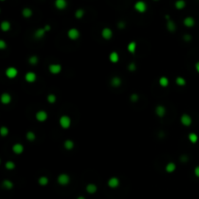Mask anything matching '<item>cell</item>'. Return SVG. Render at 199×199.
<instances>
[{
	"label": "cell",
	"instance_id": "cell-1",
	"mask_svg": "<svg viewBox=\"0 0 199 199\" xmlns=\"http://www.w3.org/2000/svg\"><path fill=\"white\" fill-rule=\"evenodd\" d=\"M134 9L136 12L138 13H145L147 9H148V6H147V3L145 1H143V0H139L134 4Z\"/></svg>",
	"mask_w": 199,
	"mask_h": 199
},
{
	"label": "cell",
	"instance_id": "cell-2",
	"mask_svg": "<svg viewBox=\"0 0 199 199\" xmlns=\"http://www.w3.org/2000/svg\"><path fill=\"white\" fill-rule=\"evenodd\" d=\"M59 125L64 129H67V128L71 126V119L66 115L61 116L59 117Z\"/></svg>",
	"mask_w": 199,
	"mask_h": 199
},
{
	"label": "cell",
	"instance_id": "cell-3",
	"mask_svg": "<svg viewBox=\"0 0 199 199\" xmlns=\"http://www.w3.org/2000/svg\"><path fill=\"white\" fill-rule=\"evenodd\" d=\"M19 74V71L16 67H13V66H10L5 70V75L8 79H15Z\"/></svg>",
	"mask_w": 199,
	"mask_h": 199
},
{
	"label": "cell",
	"instance_id": "cell-4",
	"mask_svg": "<svg viewBox=\"0 0 199 199\" xmlns=\"http://www.w3.org/2000/svg\"><path fill=\"white\" fill-rule=\"evenodd\" d=\"M57 183H58V185H60V186H67L68 184L70 183L69 175L65 174V173L59 174L57 177Z\"/></svg>",
	"mask_w": 199,
	"mask_h": 199
},
{
	"label": "cell",
	"instance_id": "cell-5",
	"mask_svg": "<svg viewBox=\"0 0 199 199\" xmlns=\"http://www.w3.org/2000/svg\"><path fill=\"white\" fill-rule=\"evenodd\" d=\"M67 36L70 40H73V41H75V40L79 39L80 37V31L78 30L77 28H70L69 30L67 31Z\"/></svg>",
	"mask_w": 199,
	"mask_h": 199
},
{
	"label": "cell",
	"instance_id": "cell-6",
	"mask_svg": "<svg viewBox=\"0 0 199 199\" xmlns=\"http://www.w3.org/2000/svg\"><path fill=\"white\" fill-rule=\"evenodd\" d=\"M181 123H182L184 126H190L191 123H192V117H191L189 114H183L182 117H181Z\"/></svg>",
	"mask_w": 199,
	"mask_h": 199
},
{
	"label": "cell",
	"instance_id": "cell-7",
	"mask_svg": "<svg viewBox=\"0 0 199 199\" xmlns=\"http://www.w3.org/2000/svg\"><path fill=\"white\" fill-rule=\"evenodd\" d=\"M61 70H62V66L58 63H53V64H50V66H49L50 73H51V74H54V75L59 74L61 72Z\"/></svg>",
	"mask_w": 199,
	"mask_h": 199
},
{
	"label": "cell",
	"instance_id": "cell-8",
	"mask_svg": "<svg viewBox=\"0 0 199 199\" xmlns=\"http://www.w3.org/2000/svg\"><path fill=\"white\" fill-rule=\"evenodd\" d=\"M120 179L117 178V177H112V178H110L108 180V183H107V185L110 187V189H117V187H120Z\"/></svg>",
	"mask_w": 199,
	"mask_h": 199
},
{
	"label": "cell",
	"instance_id": "cell-9",
	"mask_svg": "<svg viewBox=\"0 0 199 199\" xmlns=\"http://www.w3.org/2000/svg\"><path fill=\"white\" fill-rule=\"evenodd\" d=\"M101 36L103 37V39L105 40H110L113 37V30L109 27H104L101 31Z\"/></svg>",
	"mask_w": 199,
	"mask_h": 199
},
{
	"label": "cell",
	"instance_id": "cell-10",
	"mask_svg": "<svg viewBox=\"0 0 199 199\" xmlns=\"http://www.w3.org/2000/svg\"><path fill=\"white\" fill-rule=\"evenodd\" d=\"M35 117L38 121H40V123H44V121H46L48 120V113L46 111L41 110V111H38L36 113Z\"/></svg>",
	"mask_w": 199,
	"mask_h": 199
},
{
	"label": "cell",
	"instance_id": "cell-11",
	"mask_svg": "<svg viewBox=\"0 0 199 199\" xmlns=\"http://www.w3.org/2000/svg\"><path fill=\"white\" fill-rule=\"evenodd\" d=\"M24 79H25V81H26L27 83H29V84H32V83H34L35 81H36V79H37V76H36V74L34 72H27L26 74H25V76H24Z\"/></svg>",
	"mask_w": 199,
	"mask_h": 199
},
{
	"label": "cell",
	"instance_id": "cell-12",
	"mask_svg": "<svg viewBox=\"0 0 199 199\" xmlns=\"http://www.w3.org/2000/svg\"><path fill=\"white\" fill-rule=\"evenodd\" d=\"M0 101L4 105L10 104L11 101H12V96H11V94H9L8 93H4L1 95V97H0Z\"/></svg>",
	"mask_w": 199,
	"mask_h": 199
},
{
	"label": "cell",
	"instance_id": "cell-13",
	"mask_svg": "<svg viewBox=\"0 0 199 199\" xmlns=\"http://www.w3.org/2000/svg\"><path fill=\"white\" fill-rule=\"evenodd\" d=\"M54 6L57 10H64L67 7V1L66 0H56Z\"/></svg>",
	"mask_w": 199,
	"mask_h": 199
},
{
	"label": "cell",
	"instance_id": "cell-14",
	"mask_svg": "<svg viewBox=\"0 0 199 199\" xmlns=\"http://www.w3.org/2000/svg\"><path fill=\"white\" fill-rule=\"evenodd\" d=\"M12 150H13V152L16 154H21L23 153L24 148H23V146L21 145V143H17V144H15V145L12 147Z\"/></svg>",
	"mask_w": 199,
	"mask_h": 199
},
{
	"label": "cell",
	"instance_id": "cell-15",
	"mask_svg": "<svg viewBox=\"0 0 199 199\" xmlns=\"http://www.w3.org/2000/svg\"><path fill=\"white\" fill-rule=\"evenodd\" d=\"M156 114L157 117H163L165 116V114H166V108H165L164 106H162V105L156 106Z\"/></svg>",
	"mask_w": 199,
	"mask_h": 199
},
{
	"label": "cell",
	"instance_id": "cell-16",
	"mask_svg": "<svg viewBox=\"0 0 199 199\" xmlns=\"http://www.w3.org/2000/svg\"><path fill=\"white\" fill-rule=\"evenodd\" d=\"M97 189H97V186L95 185V184H93V183L87 184V187H86L87 192V193H90V194H94V193H96Z\"/></svg>",
	"mask_w": 199,
	"mask_h": 199
},
{
	"label": "cell",
	"instance_id": "cell-17",
	"mask_svg": "<svg viewBox=\"0 0 199 199\" xmlns=\"http://www.w3.org/2000/svg\"><path fill=\"white\" fill-rule=\"evenodd\" d=\"M195 24V20L192 17H187L184 19V25L187 27H192Z\"/></svg>",
	"mask_w": 199,
	"mask_h": 199
},
{
	"label": "cell",
	"instance_id": "cell-18",
	"mask_svg": "<svg viewBox=\"0 0 199 199\" xmlns=\"http://www.w3.org/2000/svg\"><path fill=\"white\" fill-rule=\"evenodd\" d=\"M109 59H110V61L112 62V63H117L119 60H120L119 54H117V51H112V53L110 54V56H109Z\"/></svg>",
	"mask_w": 199,
	"mask_h": 199
},
{
	"label": "cell",
	"instance_id": "cell-19",
	"mask_svg": "<svg viewBox=\"0 0 199 199\" xmlns=\"http://www.w3.org/2000/svg\"><path fill=\"white\" fill-rule=\"evenodd\" d=\"M177 168V165L175 162H168V163L166 164V166H165V170H166L167 173H173L175 172Z\"/></svg>",
	"mask_w": 199,
	"mask_h": 199
},
{
	"label": "cell",
	"instance_id": "cell-20",
	"mask_svg": "<svg viewBox=\"0 0 199 199\" xmlns=\"http://www.w3.org/2000/svg\"><path fill=\"white\" fill-rule=\"evenodd\" d=\"M0 28H1V30L4 31V32L9 31L10 29H11V23H10V21H3L2 23H1V24H0Z\"/></svg>",
	"mask_w": 199,
	"mask_h": 199
},
{
	"label": "cell",
	"instance_id": "cell-21",
	"mask_svg": "<svg viewBox=\"0 0 199 199\" xmlns=\"http://www.w3.org/2000/svg\"><path fill=\"white\" fill-rule=\"evenodd\" d=\"M21 15H23V17L25 18V19H28V18H30L33 15V12H32V10L30 8L25 7V8H23V11H21Z\"/></svg>",
	"mask_w": 199,
	"mask_h": 199
},
{
	"label": "cell",
	"instance_id": "cell-22",
	"mask_svg": "<svg viewBox=\"0 0 199 199\" xmlns=\"http://www.w3.org/2000/svg\"><path fill=\"white\" fill-rule=\"evenodd\" d=\"M47 31L45 30V28H38L37 30L35 31L34 35H35V38L37 39H42L44 36H45V33Z\"/></svg>",
	"mask_w": 199,
	"mask_h": 199
},
{
	"label": "cell",
	"instance_id": "cell-23",
	"mask_svg": "<svg viewBox=\"0 0 199 199\" xmlns=\"http://www.w3.org/2000/svg\"><path fill=\"white\" fill-rule=\"evenodd\" d=\"M2 187H4L5 189L10 190L14 187V184H13L12 181H10V180H4L3 181V183H2Z\"/></svg>",
	"mask_w": 199,
	"mask_h": 199
},
{
	"label": "cell",
	"instance_id": "cell-24",
	"mask_svg": "<svg viewBox=\"0 0 199 199\" xmlns=\"http://www.w3.org/2000/svg\"><path fill=\"white\" fill-rule=\"evenodd\" d=\"M187 5V3L185 0H177L175 2V7L177 10H183L185 9V7Z\"/></svg>",
	"mask_w": 199,
	"mask_h": 199
},
{
	"label": "cell",
	"instance_id": "cell-25",
	"mask_svg": "<svg viewBox=\"0 0 199 199\" xmlns=\"http://www.w3.org/2000/svg\"><path fill=\"white\" fill-rule=\"evenodd\" d=\"M63 146H64V148L67 150V151H71V150L74 149L75 144H74V142L72 141V140L68 139V140H66V141L64 142V145Z\"/></svg>",
	"mask_w": 199,
	"mask_h": 199
},
{
	"label": "cell",
	"instance_id": "cell-26",
	"mask_svg": "<svg viewBox=\"0 0 199 199\" xmlns=\"http://www.w3.org/2000/svg\"><path fill=\"white\" fill-rule=\"evenodd\" d=\"M158 83H159L160 87H168V84H169V79L167 78V77H165V76L160 77L159 80H158Z\"/></svg>",
	"mask_w": 199,
	"mask_h": 199
},
{
	"label": "cell",
	"instance_id": "cell-27",
	"mask_svg": "<svg viewBox=\"0 0 199 199\" xmlns=\"http://www.w3.org/2000/svg\"><path fill=\"white\" fill-rule=\"evenodd\" d=\"M111 84L114 87H119L121 84V79L120 77H114V78L111 80Z\"/></svg>",
	"mask_w": 199,
	"mask_h": 199
},
{
	"label": "cell",
	"instance_id": "cell-28",
	"mask_svg": "<svg viewBox=\"0 0 199 199\" xmlns=\"http://www.w3.org/2000/svg\"><path fill=\"white\" fill-rule=\"evenodd\" d=\"M136 49H137V44H136V42L132 41V42H130L129 44H128L127 51H129L130 54H134L136 51Z\"/></svg>",
	"mask_w": 199,
	"mask_h": 199
},
{
	"label": "cell",
	"instance_id": "cell-29",
	"mask_svg": "<svg viewBox=\"0 0 199 199\" xmlns=\"http://www.w3.org/2000/svg\"><path fill=\"white\" fill-rule=\"evenodd\" d=\"M176 84L179 87H185L187 84V80L184 77H177L176 78Z\"/></svg>",
	"mask_w": 199,
	"mask_h": 199
},
{
	"label": "cell",
	"instance_id": "cell-30",
	"mask_svg": "<svg viewBox=\"0 0 199 199\" xmlns=\"http://www.w3.org/2000/svg\"><path fill=\"white\" fill-rule=\"evenodd\" d=\"M38 184H39L40 186H42V187L47 186L48 184H49V178H48V177H46V176H41L38 179Z\"/></svg>",
	"mask_w": 199,
	"mask_h": 199
},
{
	"label": "cell",
	"instance_id": "cell-31",
	"mask_svg": "<svg viewBox=\"0 0 199 199\" xmlns=\"http://www.w3.org/2000/svg\"><path fill=\"white\" fill-rule=\"evenodd\" d=\"M167 29H168V31H170V32H175V30H176V23L172 20H169L167 21Z\"/></svg>",
	"mask_w": 199,
	"mask_h": 199
},
{
	"label": "cell",
	"instance_id": "cell-32",
	"mask_svg": "<svg viewBox=\"0 0 199 199\" xmlns=\"http://www.w3.org/2000/svg\"><path fill=\"white\" fill-rule=\"evenodd\" d=\"M187 138H189V142L192 143V144H195V143L198 142V135L196 133H194V132H191V133H189V137H187Z\"/></svg>",
	"mask_w": 199,
	"mask_h": 199
},
{
	"label": "cell",
	"instance_id": "cell-33",
	"mask_svg": "<svg viewBox=\"0 0 199 199\" xmlns=\"http://www.w3.org/2000/svg\"><path fill=\"white\" fill-rule=\"evenodd\" d=\"M5 168L7 169V170H14V169L16 168V164H15L13 161L8 160L5 163Z\"/></svg>",
	"mask_w": 199,
	"mask_h": 199
},
{
	"label": "cell",
	"instance_id": "cell-34",
	"mask_svg": "<svg viewBox=\"0 0 199 199\" xmlns=\"http://www.w3.org/2000/svg\"><path fill=\"white\" fill-rule=\"evenodd\" d=\"M26 139L28 140V141L30 142H33L34 140L36 139V135L33 131H28L26 133Z\"/></svg>",
	"mask_w": 199,
	"mask_h": 199
},
{
	"label": "cell",
	"instance_id": "cell-35",
	"mask_svg": "<svg viewBox=\"0 0 199 199\" xmlns=\"http://www.w3.org/2000/svg\"><path fill=\"white\" fill-rule=\"evenodd\" d=\"M84 9H78V10H76V12H75V18L80 20L84 17Z\"/></svg>",
	"mask_w": 199,
	"mask_h": 199
},
{
	"label": "cell",
	"instance_id": "cell-36",
	"mask_svg": "<svg viewBox=\"0 0 199 199\" xmlns=\"http://www.w3.org/2000/svg\"><path fill=\"white\" fill-rule=\"evenodd\" d=\"M9 134V128L6 127V126H2L0 127V135L2 136V137H5Z\"/></svg>",
	"mask_w": 199,
	"mask_h": 199
},
{
	"label": "cell",
	"instance_id": "cell-37",
	"mask_svg": "<svg viewBox=\"0 0 199 199\" xmlns=\"http://www.w3.org/2000/svg\"><path fill=\"white\" fill-rule=\"evenodd\" d=\"M47 100H48V102H49V103H51V104H54V103H56V101H57V96L54 94L51 93V94L48 95Z\"/></svg>",
	"mask_w": 199,
	"mask_h": 199
},
{
	"label": "cell",
	"instance_id": "cell-38",
	"mask_svg": "<svg viewBox=\"0 0 199 199\" xmlns=\"http://www.w3.org/2000/svg\"><path fill=\"white\" fill-rule=\"evenodd\" d=\"M38 57H37V56H32V57H29V59H28V62H29V64H31V65H36L38 63Z\"/></svg>",
	"mask_w": 199,
	"mask_h": 199
},
{
	"label": "cell",
	"instance_id": "cell-39",
	"mask_svg": "<svg viewBox=\"0 0 199 199\" xmlns=\"http://www.w3.org/2000/svg\"><path fill=\"white\" fill-rule=\"evenodd\" d=\"M7 48V44L4 40H0V49L1 50H4Z\"/></svg>",
	"mask_w": 199,
	"mask_h": 199
},
{
	"label": "cell",
	"instance_id": "cell-40",
	"mask_svg": "<svg viewBox=\"0 0 199 199\" xmlns=\"http://www.w3.org/2000/svg\"><path fill=\"white\" fill-rule=\"evenodd\" d=\"M130 99H131V101H133V102H136V101H138V99H139V96H138V94H136V93L132 94V95H131V97H130Z\"/></svg>",
	"mask_w": 199,
	"mask_h": 199
},
{
	"label": "cell",
	"instance_id": "cell-41",
	"mask_svg": "<svg viewBox=\"0 0 199 199\" xmlns=\"http://www.w3.org/2000/svg\"><path fill=\"white\" fill-rule=\"evenodd\" d=\"M128 69H129V71H135V70H136L135 63H130L129 66H128Z\"/></svg>",
	"mask_w": 199,
	"mask_h": 199
},
{
	"label": "cell",
	"instance_id": "cell-42",
	"mask_svg": "<svg viewBox=\"0 0 199 199\" xmlns=\"http://www.w3.org/2000/svg\"><path fill=\"white\" fill-rule=\"evenodd\" d=\"M184 40H185V41H187V42L191 41V35H189V34L184 35Z\"/></svg>",
	"mask_w": 199,
	"mask_h": 199
},
{
	"label": "cell",
	"instance_id": "cell-43",
	"mask_svg": "<svg viewBox=\"0 0 199 199\" xmlns=\"http://www.w3.org/2000/svg\"><path fill=\"white\" fill-rule=\"evenodd\" d=\"M194 175L196 176L197 178H199V165H197V166L194 168Z\"/></svg>",
	"mask_w": 199,
	"mask_h": 199
},
{
	"label": "cell",
	"instance_id": "cell-44",
	"mask_svg": "<svg viewBox=\"0 0 199 199\" xmlns=\"http://www.w3.org/2000/svg\"><path fill=\"white\" fill-rule=\"evenodd\" d=\"M195 71H196L198 74H199V60L195 63Z\"/></svg>",
	"mask_w": 199,
	"mask_h": 199
},
{
	"label": "cell",
	"instance_id": "cell-45",
	"mask_svg": "<svg viewBox=\"0 0 199 199\" xmlns=\"http://www.w3.org/2000/svg\"><path fill=\"white\" fill-rule=\"evenodd\" d=\"M119 26H120V28H123L125 26V23H123V21H120V23H119Z\"/></svg>",
	"mask_w": 199,
	"mask_h": 199
},
{
	"label": "cell",
	"instance_id": "cell-46",
	"mask_svg": "<svg viewBox=\"0 0 199 199\" xmlns=\"http://www.w3.org/2000/svg\"><path fill=\"white\" fill-rule=\"evenodd\" d=\"M44 28H45V30H46V31H50L51 26H50L49 24H47V25H45V27H44Z\"/></svg>",
	"mask_w": 199,
	"mask_h": 199
},
{
	"label": "cell",
	"instance_id": "cell-47",
	"mask_svg": "<svg viewBox=\"0 0 199 199\" xmlns=\"http://www.w3.org/2000/svg\"><path fill=\"white\" fill-rule=\"evenodd\" d=\"M77 199H86V197L83 196V195H80V196L77 197Z\"/></svg>",
	"mask_w": 199,
	"mask_h": 199
},
{
	"label": "cell",
	"instance_id": "cell-48",
	"mask_svg": "<svg viewBox=\"0 0 199 199\" xmlns=\"http://www.w3.org/2000/svg\"><path fill=\"white\" fill-rule=\"evenodd\" d=\"M153 1H158V0H153Z\"/></svg>",
	"mask_w": 199,
	"mask_h": 199
},
{
	"label": "cell",
	"instance_id": "cell-49",
	"mask_svg": "<svg viewBox=\"0 0 199 199\" xmlns=\"http://www.w3.org/2000/svg\"><path fill=\"white\" fill-rule=\"evenodd\" d=\"M1 1H5V0H1Z\"/></svg>",
	"mask_w": 199,
	"mask_h": 199
}]
</instances>
